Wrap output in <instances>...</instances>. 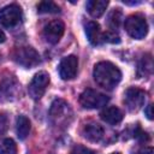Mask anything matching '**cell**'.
I'll use <instances>...</instances> for the list:
<instances>
[{"instance_id": "obj_1", "label": "cell", "mask_w": 154, "mask_h": 154, "mask_svg": "<svg viewBox=\"0 0 154 154\" xmlns=\"http://www.w3.org/2000/svg\"><path fill=\"white\" fill-rule=\"evenodd\" d=\"M93 77L99 87L106 90H112L120 82L122 72L114 64L109 61H100L94 66Z\"/></svg>"}, {"instance_id": "obj_2", "label": "cell", "mask_w": 154, "mask_h": 154, "mask_svg": "<svg viewBox=\"0 0 154 154\" xmlns=\"http://www.w3.org/2000/svg\"><path fill=\"white\" fill-rule=\"evenodd\" d=\"M13 60L18 65L25 69L35 67L41 63L40 54L30 46H23V47L16 48L13 52Z\"/></svg>"}, {"instance_id": "obj_3", "label": "cell", "mask_w": 154, "mask_h": 154, "mask_svg": "<svg viewBox=\"0 0 154 154\" xmlns=\"http://www.w3.org/2000/svg\"><path fill=\"white\" fill-rule=\"evenodd\" d=\"M125 31L136 40H142L148 32V24L144 17L140 14H132L129 16L124 22Z\"/></svg>"}, {"instance_id": "obj_4", "label": "cell", "mask_w": 154, "mask_h": 154, "mask_svg": "<svg viewBox=\"0 0 154 154\" xmlns=\"http://www.w3.org/2000/svg\"><path fill=\"white\" fill-rule=\"evenodd\" d=\"M108 100V96L94 89H85L79 95V103L83 108L87 109H96L102 106H106Z\"/></svg>"}, {"instance_id": "obj_5", "label": "cell", "mask_w": 154, "mask_h": 154, "mask_svg": "<svg viewBox=\"0 0 154 154\" xmlns=\"http://www.w3.org/2000/svg\"><path fill=\"white\" fill-rule=\"evenodd\" d=\"M22 17V8L16 4L7 5L0 10V24L7 29L17 26L20 23Z\"/></svg>"}, {"instance_id": "obj_6", "label": "cell", "mask_w": 154, "mask_h": 154, "mask_svg": "<svg viewBox=\"0 0 154 154\" xmlns=\"http://www.w3.org/2000/svg\"><path fill=\"white\" fill-rule=\"evenodd\" d=\"M70 116H71V109L66 101L61 99H57L53 101L49 109V118L54 125L65 124Z\"/></svg>"}, {"instance_id": "obj_7", "label": "cell", "mask_w": 154, "mask_h": 154, "mask_svg": "<svg viewBox=\"0 0 154 154\" xmlns=\"http://www.w3.org/2000/svg\"><path fill=\"white\" fill-rule=\"evenodd\" d=\"M48 84H49V75L46 71L37 72L32 77V79L28 87V91H29L30 97L34 100L41 99V96L45 94Z\"/></svg>"}, {"instance_id": "obj_8", "label": "cell", "mask_w": 154, "mask_h": 154, "mask_svg": "<svg viewBox=\"0 0 154 154\" xmlns=\"http://www.w3.org/2000/svg\"><path fill=\"white\" fill-rule=\"evenodd\" d=\"M144 101H146V91L144 90H142L140 88H135V87L126 89V91L124 94V103L130 112L138 111L144 105Z\"/></svg>"}, {"instance_id": "obj_9", "label": "cell", "mask_w": 154, "mask_h": 154, "mask_svg": "<svg viewBox=\"0 0 154 154\" xmlns=\"http://www.w3.org/2000/svg\"><path fill=\"white\" fill-rule=\"evenodd\" d=\"M19 84L14 77H6L0 81V102H8L17 97Z\"/></svg>"}, {"instance_id": "obj_10", "label": "cell", "mask_w": 154, "mask_h": 154, "mask_svg": "<svg viewBox=\"0 0 154 154\" xmlns=\"http://www.w3.org/2000/svg\"><path fill=\"white\" fill-rule=\"evenodd\" d=\"M64 31H65L64 23L59 19H54V20H52V22H49L48 24L45 25L43 37L48 43L55 45L60 41L61 36L64 35Z\"/></svg>"}, {"instance_id": "obj_11", "label": "cell", "mask_w": 154, "mask_h": 154, "mask_svg": "<svg viewBox=\"0 0 154 154\" xmlns=\"http://www.w3.org/2000/svg\"><path fill=\"white\" fill-rule=\"evenodd\" d=\"M78 69V58L76 55H67L61 59L59 64V75L61 79L69 81L76 77Z\"/></svg>"}, {"instance_id": "obj_12", "label": "cell", "mask_w": 154, "mask_h": 154, "mask_svg": "<svg viewBox=\"0 0 154 154\" xmlns=\"http://www.w3.org/2000/svg\"><path fill=\"white\" fill-rule=\"evenodd\" d=\"M83 136L91 141V142H99L105 136V130L102 128V125H100L99 123L95 122H90L88 124L84 125L83 128Z\"/></svg>"}, {"instance_id": "obj_13", "label": "cell", "mask_w": 154, "mask_h": 154, "mask_svg": "<svg viewBox=\"0 0 154 154\" xmlns=\"http://www.w3.org/2000/svg\"><path fill=\"white\" fill-rule=\"evenodd\" d=\"M85 34L93 46H97L103 42V32L101 31L100 25L94 20H90L85 24Z\"/></svg>"}, {"instance_id": "obj_14", "label": "cell", "mask_w": 154, "mask_h": 154, "mask_svg": "<svg viewBox=\"0 0 154 154\" xmlns=\"http://www.w3.org/2000/svg\"><path fill=\"white\" fill-rule=\"evenodd\" d=\"M100 117L103 122H106L111 125H116L123 120V112L116 106H108L101 111Z\"/></svg>"}, {"instance_id": "obj_15", "label": "cell", "mask_w": 154, "mask_h": 154, "mask_svg": "<svg viewBox=\"0 0 154 154\" xmlns=\"http://www.w3.org/2000/svg\"><path fill=\"white\" fill-rule=\"evenodd\" d=\"M107 6H108V1L107 0H89L85 4L88 13L90 16H93L94 18L101 17L105 13Z\"/></svg>"}, {"instance_id": "obj_16", "label": "cell", "mask_w": 154, "mask_h": 154, "mask_svg": "<svg viewBox=\"0 0 154 154\" xmlns=\"http://www.w3.org/2000/svg\"><path fill=\"white\" fill-rule=\"evenodd\" d=\"M30 120L28 117L20 114L17 117V122H16V131H17V136L19 140H25L30 132Z\"/></svg>"}, {"instance_id": "obj_17", "label": "cell", "mask_w": 154, "mask_h": 154, "mask_svg": "<svg viewBox=\"0 0 154 154\" xmlns=\"http://www.w3.org/2000/svg\"><path fill=\"white\" fill-rule=\"evenodd\" d=\"M138 76L141 77H146V76H149L153 71V61H152V58L150 55H146L142 58L141 63L138 64Z\"/></svg>"}, {"instance_id": "obj_18", "label": "cell", "mask_w": 154, "mask_h": 154, "mask_svg": "<svg viewBox=\"0 0 154 154\" xmlns=\"http://www.w3.org/2000/svg\"><path fill=\"white\" fill-rule=\"evenodd\" d=\"M123 19V14L120 12L119 8H114L109 14H108V19H107V24L109 26L111 31H116V29L119 28L120 23Z\"/></svg>"}, {"instance_id": "obj_19", "label": "cell", "mask_w": 154, "mask_h": 154, "mask_svg": "<svg viewBox=\"0 0 154 154\" xmlns=\"http://www.w3.org/2000/svg\"><path fill=\"white\" fill-rule=\"evenodd\" d=\"M0 154H17V144L12 138L0 140Z\"/></svg>"}, {"instance_id": "obj_20", "label": "cell", "mask_w": 154, "mask_h": 154, "mask_svg": "<svg viewBox=\"0 0 154 154\" xmlns=\"http://www.w3.org/2000/svg\"><path fill=\"white\" fill-rule=\"evenodd\" d=\"M38 13H59L60 7L53 1H41L37 5Z\"/></svg>"}, {"instance_id": "obj_21", "label": "cell", "mask_w": 154, "mask_h": 154, "mask_svg": "<svg viewBox=\"0 0 154 154\" xmlns=\"http://www.w3.org/2000/svg\"><path fill=\"white\" fill-rule=\"evenodd\" d=\"M103 42H111V43H119L120 40H119V36L116 31H106L103 32Z\"/></svg>"}, {"instance_id": "obj_22", "label": "cell", "mask_w": 154, "mask_h": 154, "mask_svg": "<svg viewBox=\"0 0 154 154\" xmlns=\"http://www.w3.org/2000/svg\"><path fill=\"white\" fill-rule=\"evenodd\" d=\"M71 154H96V153H95L94 150L87 148V147H83V146H76V147L72 149Z\"/></svg>"}, {"instance_id": "obj_23", "label": "cell", "mask_w": 154, "mask_h": 154, "mask_svg": "<svg viewBox=\"0 0 154 154\" xmlns=\"http://www.w3.org/2000/svg\"><path fill=\"white\" fill-rule=\"evenodd\" d=\"M7 130V117L0 114V135H2Z\"/></svg>"}, {"instance_id": "obj_24", "label": "cell", "mask_w": 154, "mask_h": 154, "mask_svg": "<svg viewBox=\"0 0 154 154\" xmlns=\"http://www.w3.org/2000/svg\"><path fill=\"white\" fill-rule=\"evenodd\" d=\"M152 103H149V105H147L146 106V108H144V114H146V117L149 119V120H152L153 119V112H152Z\"/></svg>"}, {"instance_id": "obj_25", "label": "cell", "mask_w": 154, "mask_h": 154, "mask_svg": "<svg viewBox=\"0 0 154 154\" xmlns=\"http://www.w3.org/2000/svg\"><path fill=\"white\" fill-rule=\"evenodd\" d=\"M137 154H153V149L152 148H144V149L140 150Z\"/></svg>"}, {"instance_id": "obj_26", "label": "cell", "mask_w": 154, "mask_h": 154, "mask_svg": "<svg viewBox=\"0 0 154 154\" xmlns=\"http://www.w3.org/2000/svg\"><path fill=\"white\" fill-rule=\"evenodd\" d=\"M5 40H6V36H5L4 31H2V30H0V43L5 42Z\"/></svg>"}, {"instance_id": "obj_27", "label": "cell", "mask_w": 154, "mask_h": 154, "mask_svg": "<svg viewBox=\"0 0 154 154\" xmlns=\"http://www.w3.org/2000/svg\"><path fill=\"white\" fill-rule=\"evenodd\" d=\"M123 2L126 4V5H137V4H140V1H126V0H123Z\"/></svg>"}, {"instance_id": "obj_28", "label": "cell", "mask_w": 154, "mask_h": 154, "mask_svg": "<svg viewBox=\"0 0 154 154\" xmlns=\"http://www.w3.org/2000/svg\"><path fill=\"white\" fill-rule=\"evenodd\" d=\"M111 154H120V153H118V152H117V153H111Z\"/></svg>"}]
</instances>
